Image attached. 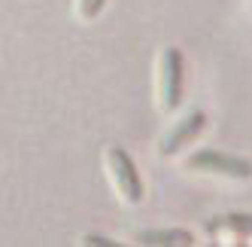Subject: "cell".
<instances>
[{"instance_id": "7", "label": "cell", "mask_w": 252, "mask_h": 247, "mask_svg": "<svg viewBox=\"0 0 252 247\" xmlns=\"http://www.w3.org/2000/svg\"><path fill=\"white\" fill-rule=\"evenodd\" d=\"M103 3H106V0H79V3H76V19L79 22H92L94 15L103 9Z\"/></svg>"}, {"instance_id": "5", "label": "cell", "mask_w": 252, "mask_h": 247, "mask_svg": "<svg viewBox=\"0 0 252 247\" xmlns=\"http://www.w3.org/2000/svg\"><path fill=\"white\" fill-rule=\"evenodd\" d=\"M207 229H210V235H222V238L237 241V238L252 235V214H225L219 220H213Z\"/></svg>"}, {"instance_id": "3", "label": "cell", "mask_w": 252, "mask_h": 247, "mask_svg": "<svg viewBox=\"0 0 252 247\" xmlns=\"http://www.w3.org/2000/svg\"><path fill=\"white\" fill-rule=\"evenodd\" d=\"M191 171H201V174H216V177H231V180H246L252 177V162L237 156H228V153H216V150H201L189 156L186 162Z\"/></svg>"}, {"instance_id": "1", "label": "cell", "mask_w": 252, "mask_h": 247, "mask_svg": "<svg viewBox=\"0 0 252 247\" xmlns=\"http://www.w3.org/2000/svg\"><path fill=\"white\" fill-rule=\"evenodd\" d=\"M183 89H186V64L183 52L167 46L161 52V74H158V104L164 113H173L183 104Z\"/></svg>"}, {"instance_id": "2", "label": "cell", "mask_w": 252, "mask_h": 247, "mask_svg": "<svg viewBox=\"0 0 252 247\" xmlns=\"http://www.w3.org/2000/svg\"><path fill=\"white\" fill-rule=\"evenodd\" d=\"M106 171H110V180H113L116 192L128 205H140L143 202L146 186H143V177H140V171L134 165V159L125 153L122 147H110V150H106Z\"/></svg>"}, {"instance_id": "4", "label": "cell", "mask_w": 252, "mask_h": 247, "mask_svg": "<svg viewBox=\"0 0 252 247\" xmlns=\"http://www.w3.org/2000/svg\"><path fill=\"white\" fill-rule=\"evenodd\" d=\"M204 125H207V116H204L201 110H194V113L183 116V119H179L164 137H161L158 153H161V156H173V153H179L186 144H191V140L204 131Z\"/></svg>"}, {"instance_id": "6", "label": "cell", "mask_w": 252, "mask_h": 247, "mask_svg": "<svg viewBox=\"0 0 252 247\" xmlns=\"http://www.w3.org/2000/svg\"><path fill=\"white\" fill-rule=\"evenodd\" d=\"M137 244H194L191 232H183V229H155V232H140L134 235Z\"/></svg>"}]
</instances>
